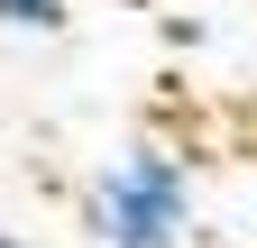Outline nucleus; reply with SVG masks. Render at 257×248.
Wrapping results in <instances>:
<instances>
[{
	"mask_svg": "<svg viewBox=\"0 0 257 248\" xmlns=\"http://www.w3.org/2000/svg\"><path fill=\"white\" fill-rule=\"evenodd\" d=\"M0 248H28V239H19V230H0Z\"/></svg>",
	"mask_w": 257,
	"mask_h": 248,
	"instance_id": "obj_3",
	"label": "nucleus"
},
{
	"mask_svg": "<svg viewBox=\"0 0 257 248\" xmlns=\"http://www.w3.org/2000/svg\"><path fill=\"white\" fill-rule=\"evenodd\" d=\"M83 221H92L101 248H184V230H193V166L175 147H128L92 184Z\"/></svg>",
	"mask_w": 257,
	"mask_h": 248,
	"instance_id": "obj_1",
	"label": "nucleus"
},
{
	"mask_svg": "<svg viewBox=\"0 0 257 248\" xmlns=\"http://www.w3.org/2000/svg\"><path fill=\"white\" fill-rule=\"evenodd\" d=\"M64 19H74L64 0H0V28H10V37H55Z\"/></svg>",
	"mask_w": 257,
	"mask_h": 248,
	"instance_id": "obj_2",
	"label": "nucleus"
}]
</instances>
